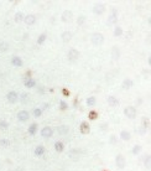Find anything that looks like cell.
Returning a JSON list of instances; mask_svg holds the SVG:
<instances>
[{
  "label": "cell",
  "instance_id": "1",
  "mask_svg": "<svg viewBox=\"0 0 151 171\" xmlns=\"http://www.w3.org/2000/svg\"><path fill=\"white\" fill-rule=\"evenodd\" d=\"M90 42H92L93 46H100L104 42V36L103 33L100 32H94L92 36H90Z\"/></svg>",
  "mask_w": 151,
  "mask_h": 171
},
{
  "label": "cell",
  "instance_id": "2",
  "mask_svg": "<svg viewBox=\"0 0 151 171\" xmlns=\"http://www.w3.org/2000/svg\"><path fill=\"white\" fill-rule=\"evenodd\" d=\"M79 51L77 50V48H71V50L68 51V53H67V58H68V61L71 63H74L77 62V59L79 58Z\"/></svg>",
  "mask_w": 151,
  "mask_h": 171
},
{
  "label": "cell",
  "instance_id": "3",
  "mask_svg": "<svg viewBox=\"0 0 151 171\" xmlns=\"http://www.w3.org/2000/svg\"><path fill=\"white\" fill-rule=\"evenodd\" d=\"M136 108L133 107V106H128L125 109H124V115L129 119H135L136 118Z\"/></svg>",
  "mask_w": 151,
  "mask_h": 171
},
{
  "label": "cell",
  "instance_id": "4",
  "mask_svg": "<svg viewBox=\"0 0 151 171\" xmlns=\"http://www.w3.org/2000/svg\"><path fill=\"white\" fill-rule=\"evenodd\" d=\"M6 100L10 104H15L19 102V94L15 91H9L6 94Z\"/></svg>",
  "mask_w": 151,
  "mask_h": 171
},
{
  "label": "cell",
  "instance_id": "5",
  "mask_svg": "<svg viewBox=\"0 0 151 171\" xmlns=\"http://www.w3.org/2000/svg\"><path fill=\"white\" fill-rule=\"evenodd\" d=\"M105 10H107V7H105L104 4H102V3H97L96 5L93 6V13L96 14V15H103L105 13Z\"/></svg>",
  "mask_w": 151,
  "mask_h": 171
},
{
  "label": "cell",
  "instance_id": "6",
  "mask_svg": "<svg viewBox=\"0 0 151 171\" xmlns=\"http://www.w3.org/2000/svg\"><path fill=\"white\" fill-rule=\"evenodd\" d=\"M115 164H116V167L120 170H123L124 167H125V156H124L123 154H118L115 158Z\"/></svg>",
  "mask_w": 151,
  "mask_h": 171
},
{
  "label": "cell",
  "instance_id": "7",
  "mask_svg": "<svg viewBox=\"0 0 151 171\" xmlns=\"http://www.w3.org/2000/svg\"><path fill=\"white\" fill-rule=\"evenodd\" d=\"M110 56H112V59L113 61H118V59L120 58V56H122V51H120V47L119 46H113L112 47V53H110Z\"/></svg>",
  "mask_w": 151,
  "mask_h": 171
},
{
  "label": "cell",
  "instance_id": "8",
  "mask_svg": "<svg viewBox=\"0 0 151 171\" xmlns=\"http://www.w3.org/2000/svg\"><path fill=\"white\" fill-rule=\"evenodd\" d=\"M72 19H73V13L71 10H65L61 15V20L65 22V24H68Z\"/></svg>",
  "mask_w": 151,
  "mask_h": 171
},
{
  "label": "cell",
  "instance_id": "9",
  "mask_svg": "<svg viewBox=\"0 0 151 171\" xmlns=\"http://www.w3.org/2000/svg\"><path fill=\"white\" fill-rule=\"evenodd\" d=\"M53 135V129L51 126H43L41 129V136L42 138H46V139H50V138Z\"/></svg>",
  "mask_w": 151,
  "mask_h": 171
},
{
  "label": "cell",
  "instance_id": "10",
  "mask_svg": "<svg viewBox=\"0 0 151 171\" xmlns=\"http://www.w3.org/2000/svg\"><path fill=\"white\" fill-rule=\"evenodd\" d=\"M30 119V113L27 110H20L17 113V120L20 123H25Z\"/></svg>",
  "mask_w": 151,
  "mask_h": 171
},
{
  "label": "cell",
  "instance_id": "11",
  "mask_svg": "<svg viewBox=\"0 0 151 171\" xmlns=\"http://www.w3.org/2000/svg\"><path fill=\"white\" fill-rule=\"evenodd\" d=\"M116 22H118V14L115 13H113L112 11V14L108 16V19H107V25L108 26H113V25H116Z\"/></svg>",
  "mask_w": 151,
  "mask_h": 171
},
{
  "label": "cell",
  "instance_id": "12",
  "mask_svg": "<svg viewBox=\"0 0 151 171\" xmlns=\"http://www.w3.org/2000/svg\"><path fill=\"white\" fill-rule=\"evenodd\" d=\"M22 22H25L26 25H33L36 22V16L33 14H27V15H25L24 16V21Z\"/></svg>",
  "mask_w": 151,
  "mask_h": 171
},
{
  "label": "cell",
  "instance_id": "13",
  "mask_svg": "<svg viewBox=\"0 0 151 171\" xmlns=\"http://www.w3.org/2000/svg\"><path fill=\"white\" fill-rule=\"evenodd\" d=\"M19 100H20L22 104H27V103H30V100H31V96H30L27 92H22L21 94L19 96Z\"/></svg>",
  "mask_w": 151,
  "mask_h": 171
},
{
  "label": "cell",
  "instance_id": "14",
  "mask_svg": "<svg viewBox=\"0 0 151 171\" xmlns=\"http://www.w3.org/2000/svg\"><path fill=\"white\" fill-rule=\"evenodd\" d=\"M24 85L26 88L31 89L33 87H36V81L33 79V77H30V78H24Z\"/></svg>",
  "mask_w": 151,
  "mask_h": 171
},
{
  "label": "cell",
  "instance_id": "15",
  "mask_svg": "<svg viewBox=\"0 0 151 171\" xmlns=\"http://www.w3.org/2000/svg\"><path fill=\"white\" fill-rule=\"evenodd\" d=\"M61 39L63 42H71V40L73 39V32H71V31H63L61 33Z\"/></svg>",
  "mask_w": 151,
  "mask_h": 171
},
{
  "label": "cell",
  "instance_id": "16",
  "mask_svg": "<svg viewBox=\"0 0 151 171\" xmlns=\"http://www.w3.org/2000/svg\"><path fill=\"white\" fill-rule=\"evenodd\" d=\"M11 65L14 67H21L24 65V61H22V58L20 56H13L11 57Z\"/></svg>",
  "mask_w": 151,
  "mask_h": 171
},
{
  "label": "cell",
  "instance_id": "17",
  "mask_svg": "<svg viewBox=\"0 0 151 171\" xmlns=\"http://www.w3.org/2000/svg\"><path fill=\"white\" fill-rule=\"evenodd\" d=\"M79 130H81L82 134H89L90 132V125L88 122H82L81 125H79Z\"/></svg>",
  "mask_w": 151,
  "mask_h": 171
},
{
  "label": "cell",
  "instance_id": "18",
  "mask_svg": "<svg viewBox=\"0 0 151 171\" xmlns=\"http://www.w3.org/2000/svg\"><path fill=\"white\" fill-rule=\"evenodd\" d=\"M57 132H58L59 135H67L69 132V126L67 124H61V125L57 126Z\"/></svg>",
  "mask_w": 151,
  "mask_h": 171
},
{
  "label": "cell",
  "instance_id": "19",
  "mask_svg": "<svg viewBox=\"0 0 151 171\" xmlns=\"http://www.w3.org/2000/svg\"><path fill=\"white\" fill-rule=\"evenodd\" d=\"M133 85H134V81L130 79V78H125V79L123 81V83H122V88L128 91V89L133 88Z\"/></svg>",
  "mask_w": 151,
  "mask_h": 171
},
{
  "label": "cell",
  "instance_id": "20",
  "mask_svg": "<svg viewBox=\"0 0 151 171\" xmlns=\"http://www.w3.org/2000/svg\"><path fill=\"white\" fill-rule=\"evenodd\" d=\"M107 102L109 104V107H116L119 106V99L116 98L115 96H109L107 98Z\"/></svg>",
  "mask_w": 151,
  "mask_h": 171
},
{
  "label": "cell",
  "instance_id": "21",
  "mask_svg": "<svg viewBox=\"0 0 151 171\" xmlns=\"http://www.w3.org/2000/svg\"><path fill=\"white\" fill-rule=\"evenodd\" d=\"M45 152H46V149H45L43 145H37V146L35 148V150H33L35 156H43Z\"/></svg>",
  "mask_w": 151,
  "mask_h": 171
},
{
  "label": "cell",
  "instance_id": "22",
  "mask_svg": "<svg viewBox=\"0 0 151 171\" xmlns=\"http://www.w3.org/2000/svg\"><path fill=\"white\" fill-rule=\"evenodd\" d=\"M37 132H39V125H37V123H32V124L29 125L27 133L30 134V135H35Z\"/></svg>",
  "mask_w": 151,
  "mask_h": 171
},
{
  "label": "cell",
  "instance_id": "23",
  "mask_svg": "<svg viewBox=\"0 0 151 171\" xmlns=\"http://www.w3.org/2000/svg\"><path fill=\"white\" fill-rule=\"evenodd\" d=\"M10 48V45L7 41H0V53H6Z\"/></svg>",
  "mask_w": 151,
  "mask_h": 171
},
{
  "label": "cell",
  "instance_id": "24",
  "mask_svg": "<svg viewBox=\"0 0 151 171\" xmlns=\"http://www.w3.org/2000/svg\"><path fill=\"white\" fill-rule=\"evenodd\" d=\"M120 138L123 139V141H129L131 139V133L128 130H122L120 132Z\"/></svg>",
  "mask_w": 151,
  "mask_h": 171
},
{
  "label": "cell",
  "instance_id": "25",
  "mask_svg": "<svg viewBox=\"0 0 151 171\" xmlns=\"http://www.w3.org/2000/svg\"><path fill=\"white\" fill-rule=\"evenodd\" d=\"M53 148H55V151L62 152L63 150H65V144H63L62 141H56L55 145H53Z\"/></svg>",
  "mask_w": 151,
  "mask_h": 171
},
{
  "label": "cell",
  "instance_id": "26",
  "mask_svg": "<svg viewBox=\"0 0 151 171\" xmlns=\"http://www.w3.org/2000/svg\"><path fill=\"white\" fill-rule=\"evenodd\" d=\"M113 35H114L115 37L123 36V35H124V30H123V27H122V26L116 25V26H115V29H114V31H113Z\"/></svg>",
  "mask_w": 151,
  "mask_h": 171
},
{
  "label": "cell",
  "instance_id": "27",
  "mask_svg": "<svg viewBox=\"0 0 151 171\" xmlns=\"http://www.w3.org/2000/svg\"><path fill=\"white\" fill-rule=\"evenodd\" d=\"M14 21L16 22V24H20V22L24 21V13L17 11V13L15 14V16H14Z\"/></svg>",
  "mask_w": 151,
  "mask_h": 171
},
{
  "label": "cell",
  "instance_id": "28",
  "mask_svg": "<svg viewBox=\"0 0 151 171\" xmlns=\"http://www.w3.org/2000/svg\"><path fill=\"white\" fill-rule=\"evenodd\" d=\"M46 40H47V33L46 32H42L41 35L37 37V45H43L45 42H46Z\"/></svg>",
  "mask_w": 151,
  "mask_h": 171
},
{
  "label": "cell",
  "instance_id": "29",
  "mask_svg": "<svg viewBox=\"0 0 151 171\" xmlns=\"http://www.w3.org/2000/svg\"><path fill=\"white\" fill-rule=\"evenodd\" d=\"M96 103H97V98L94 96H90L88 97V98L86 99V104L88 107H93V106H96Z\"/></svg>",
  "mask_w": 151,
  "mask_h": 171
},
{
  "label": "cell",
  "instance_id": "30",
  "mask_svg": "<svg viewBox=\"0 0 151 171\" xmlns=\"http://www.w3.org/2000/svg\"><path fill=\"white\" fill-rule=\"evenodd\" d=\"M141 126L145 129H149L150 126V118L149 117H142L141 118Z\"/></svg>",
  "mask_w": 151,
  "mask_h": 171
},
{
  "label": "cell",
  "instance_id": "31",
  "mask_svg": "<svg viewBox=\"0 0 151 171\" xmlns=\"http://www.w3.org/2000/svg\"><path fill=\"white\" fill-rule=\"evenodd\" d=\"M150 161H151V156L150 154H146L144 156V159H142V164H144V166L146 169H150Z\"/></svg>",
  "mask_w": 151,
  "mask_h": 171
},
{
  "label": "cell",
  "instance_id": "32",
  "mask_svg": "<svg viewBox=\"0 0 151 171\" xmlns=\"http://www.w3.org/2000/svg\"><path fill=\"white\" fill-rule=\"evenodd\" d=\"M86 20H87V17H86V15H78V17H77V20H76V22H77V25L78 26H82V25H84L86 24Z\"/></svg>",
  "mask_w": 151,
  "mask_h": 171
},
{
  "label": "cell",
  "instance_id": "33",
  "mask_svg": "<svg viewBox=\"0 0 151 171\" xmlns=\"http://www.w3.org/2000/svg\"><path fill=\"white\" fill-rule=\"evenodd\" d=\"M141 151H142L141 145H134L133 149H131V154H133V155H139Z\"/></svg>",
  "mask_w": 151,
  "mask_h": 171
},
{
  "label": "cell",
  "instance_id": "34",
  "mask_svg": "<svg viewBox=\"0 0 151 171\" xmlns=\"http://www.w3.org/2000/svg\"><path fill=\"white\" fill-rule=\"evenodd\" d=\"M9 129V123H7L6 120H0V130L1 132H6V130Z\"/></svg>",
  "mask_w": 151,
  "mask_h": 171
},
{
  "label": "cell",
  "instance_id": "35",
  "mask_svg": "<svg viewBox=\"0 0 151 171\" xmlns=\"http://www.w3.org/2000/svg\"><path fill=\"white\" fill-rule=\"evenodd\" d=\"M67 109H68V103L66 102V100H59V110L62 112H66Z\"/></svg>",
  "mask_w": 151,
  "mask_h": 171
},
{
  "label": "cell",
  "instance_id": "36",
  "mask_svg": "<svg viewBox=\"0 0 151 171\" xmlns=\"http://www.w3.org/2000/svg\"><path fill=\"white\" fill-rule=\"evenodd\" d=\"M42 113H43V112L41 110V108H35V109L32 110V115L35 118H40L41 115H42Z\"/></svg>",
  "mask_w": 151,
  "mask_h": 171
},
{
  "label": "cell",
  "instance_id": "37",
  "mask_svg": "<svg viewBox=\"0 0 151 171\" xmlns=\"http://www.w3.org/2000/svg\"><path fill=\"white\" fill-rule=\"evenodd\" d=\"M88 119H89V120H97V119H98V113H97L96 110L89 112V114H88Z\"/></svg>",
  "mask_w": 151,
  "mask_h": 171
},
{
  "label": "cell",
  "instance_id": "38",
  "mask_svg": "<svg viewBox=\"0 0 151 171\" xmlns=\"http://www.w3.org/2000/svg\"><path fill=\"white\" fill-rule=\"evenodd\" d=\"M9 145H10L9 139H4V138L0 139V146H1V148H7Z\"/></svg>",
  "mask_w": 151,
  "mask_h": 171
},
{
  "label": "cell",
  "instance_id": "39",
  "mask_svg": "<svg viewBox=\"0 0 151 171\" xmlns=\"http://www.w3.org/2000/svg\"><path fill=\"white\" fill-rule=\"evenodd\" d=\"M116 143H118V136H116V135H114V134H113V135H110V136H109V144H113V145H115Z\"/></svg>",
  "mask_w": 151,
  "mask_h": 171
},
{
  "label": "cell",
  "instance_id": "40",
  "mask_svg": "<svg viewBox=\"0 0 151 171\" xmlns=\"http://www.w3.org/2000/svg\"><path fill=\"white\" fill-rule=\"evenodd\" d=\"M37 93H39V94H45V93H46V87H43V85H39V87H37Z\"/></svg>",
  "mask_w": 151,
  "mask_h": 171
},
{
  "label": "cell",
  "instance_id": "41",
  "mask_svg": "<svg viewBox=\"0 0 151 171\" xmlns=\"http://www.w3.org/2000/svg\"><path fill=\"white\" fill-rule=\"evenodd\" d=\"M108 128H109V125L107 124V123H104V124H100L99 125V130H100V132H107V130H108Z\"/></svg>",
  "mask_w": 151,
  "mask_h": 171
},
{
  "label": "cell",
  "instance_id": "42",
  "mask_svg": "<svg viewBox=\"0 0 151 171\" xmlns=\"http://www.w3.org/2000/svg\"><path fill=\"white\" fill-rule=\"evenodd\" d=\"M62 94L66 96V97H68V96H69V91H68L67 88H63V89H62Z\"/></svg>",
  "mask_w": 151,
  "mask_h": 171
},
{
  "label": "cell",
  "instance_id": "43",
  "mask_svg": "<svg viewBox=\"0 0 151 171\" xmlns=\"http://www.w3.org/2000/svg\"><path fill=\"white\" fill-rule=\"evenodd\" d=\"M48 107H50V106H48L47 103H45V104H42V107H41V110H42V112H45L46 109H48Z\"/></svg>",
  "mask_w": 151,
  "mask_h": 171
},
{
  "label": "cell",
  "instance_id": "44",
  "mask_svg": "<svg viewBox=\"0 0 151 171\" xmlns=\"http://www.w3.org/2000/svg\"><path fill=\"white\" fill-rule=\"evenodd\" d=\"M146 132H148V129H145V128H142V126H141V128H140V132H139V133H140L141 135H144V134H146Z\"/></svg>",
  "mask_w": 151,
  "mask_h": 171
},
{
  "label": "cell",
  "instance_id": "45",
  "mask_svg": "<svg viewBox=\"0 0 151 171\" xmlns=\"http://www.w3.org/2000/svg\"><path fill=\"white\" fill-rule=\"evenodd\" d=\"M7 171H25L24 169H21V167H19V169H15V170H7Z\"/></svg>",
  "mask_w": 151,
  "mask_h": 171
},
{
  "label": "cell",
  "instance_id": "46",
  "mask_svg": "<svg viewBox=\"0 0 151 171\" xmlns=\"http://www.w3.org/2000/svg\"><path fill=\"white\" fill-rule=\"evenodd\" d=\"M141 103H142V99L139 98V99H138V104H141Z\"/></svg>",
  "mask_w": 151,
  "mask_h": 171
},
{
  "label": "cell",
  "instance_id": "47",
  "mask_svg": "<svg viewBox=\"0 0 151 171\" xmlns=\"http://www.w3.org/2000/svg\"><path fill=\"white\" fill-rule=\"evenodd\" d=\"M148 63H149V65H151V58H150V57L148 58Z\"/></svg>",
  "mask_w": 151,
  "mask_h": 171
},
{
  "label": "cell",
  "instance_id": "48",
  "mask_svg": "<svg viewBox=\"0 0 151 171\" xmlns=\"http://www.w3.org/2000/svg\"><path fill=\"white\" fill-rule=\"evenodd\" d=\"M3 166H4V165H3V162H1V161H0V170H1V169H3Z\"/></svg>",
  "mask_w": 151,
  "mask_h": 171
}]
</instances>
